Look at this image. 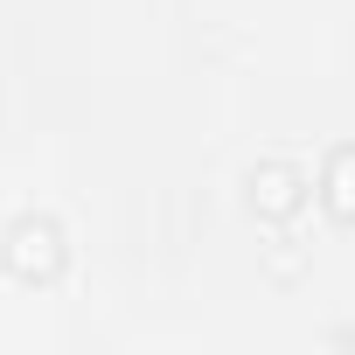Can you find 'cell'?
<instances>
[{
    "instance_id": "1",
    "label": "cell",
    "mask_w": 355,
    "mask_h": 355,
    "mask_svg": "<svg viewBox=\"0 0 355 355\" xmlns=\"http://www.w3.org/2000/svg\"><path fill=\"white\" fill-rule=\"evenodd\" d=\"M0 265H8V279H21V286H56L63 265H70V244H63L56 216H15L0 230Z\"/></svg>"
},
{
    "instance_id": "2",
    "label": "cell",
    "mask_w": 355,
    "mask_h": 355,
    "mask_svg": "<svg viewBox=\"0 0 355 355\" xmlns=\"http://www.w3.org/2000/svg\"><path fill=\"white\" fill-rule=\"evenodd\" d=\"M244 196H251V216H265V223H293V216L306 209L313 182H306L293 160H258L251 182H244Z\"/></svg>"
},
{
    "instance_id": "3",
    "label": "cell",
    "mask_w": 355,
    "mask_h": 355,
    "mask_svg": "<svg viewBox=\"0 0 355 355\" xmlns=\"http://www.w3.org/2000/svg\"><path fill=\"white\" fill-rule=\"evenodd\" d=\"M320 209H327L334 223H355V139L334 146L327 167H320Z\"/></svg>"
}]
</instances>
